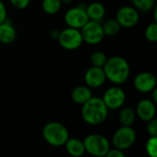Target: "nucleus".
Instances as JSON below:
<instances>
[{"label": "nucleus", "instance_id": "nucleus-1", "mask_svg": "<svg viewBox=\"0 0 157 157\" xmlns=\"http://www.w3.org/2000/svg\"><path fill=\"white\" fill-rule=\"evenodd\" d=\"M103 70L107 80L115 86L126 83L131 75L130 63L125 58L118 55L108 58Z\"/></svg>", "mask_w": 157, "mask_h": 157}, {"label": "nucleus", "instance_id": "nucleus-2", "mask_svg": "<svg viewBox=\"0 0 157 157\" xmlns=\"http://www.w3.org/2000/svg\"><path fill=\"white\" fill-rule=\"evenodd\" d=\"M108 114L109 109L100 98L92 97L87 102L82 105V119L89 125H99L103 123L107 120Z\"/></svg>", "mask_w": 157, "mask_h": 157}, {"label": "nucleus", "instance_id": "nucleus-3", "mask_svg": "<svg viewBox=\"0 0 157 157\" xmlns=\"http://www.w3.org/2000/svg\"><path fill=\"white\" fill-rule=\"evenodd\" d=\"M42 137L50 145L53 147H61L64 146L69 139V132L63 124L57 121H51L43 127Z\"/></svg>", "mask_w": 157, "mask_h": 157}, {"label": "nucleus", "instance_id": "nucleus-4", "mask_svg": "<svg viewBox=\"0 0 157 157\" xmlns=\"http://www.w3.org/2000/svg\"><path fill=\"white\" fill-rule=\"evenodd\" d=\"M83 143L86 153L94 157H105L110 149L109 140L105 136L98 133L87 135Z\"/></svg>", "mask_w": 157, "mask_h": 157}, {"label": "nucleus", "instance_id": "nucleus-5", "mask_svg": "<svg viewBox=\"0 0 157 157\" xmlns=\"http://www.w3.org/2000/svg\"><path fill=\"white\" fill-rule=\"evenodd\" d=\"M57 40L59 45L63 49L67 51L77 50L84 43L80 29L69 27H66L65 29L60 30Z\"/></svg>", "mask_w": 157, "mask_h": 157}, {"label": "nucleus", "instance_id": "nucleus-6", "mask_svg": "<svg viewBox=\"0 0 157 157\" xmlns=\"http://www.w3.org/2000/svg\"><path fill=\"white\" fill-rule=\"evenodd\" d=\"M137 134L132 126L120 127L112 137V144L115 148L121 151L131 148L136 142Z\"/></svg>", "mask_w": 157, "mask_h": 157}, {"label": "nucleus", "instance_id": "nucleus-7", "mask_svg": "<svg viewBox=\"0 0 157 157\" xmlns=\"http://www.w3.org/2000/svg\"><path fill=\"white\" fill-rule=\"evenodd\" d=\"M80 31L84 42L89 45H98L105 38L101 22L88 20Z\"/></svg>", "mask_w": 157, "mask_h": 157}, {"label": "nucleus", "instance_id": "nucleus-8", "mask_svg": "<svg viewBox=\"0 0 157 157\" xmlns=\"http://www.w3.org/2000/svg\"><path fill=\"white\" fill-rule=\"evenodd\" d=\"M63 19L67 27L81 29L89 20L86 12V6L79 5L69 8L65 12Z\"/></svg>", "mask_w": 157, "mask_h": 157}, {"label": "nucleus", "instance_id": "nucleus-9", "mask_svg": "<svg viewBox=\"0 0 157 157\" xmlns=\"http://www.w3.org/2000/svg\"><path fill=\"white\" fill-rule=\"evenodd\" d=\"M108 109H119L126 101V94L119 86L109 87L101 98Z\"/></svg>", "mask_w": 157, "mask_h": 157}, {"label": "nucleus", "instance_id": "nucleus-10", "mask_svg": "<svg viewBox=\"0 0 157 157\" xmlns=\"http://www.w3.org/2000/svg\"><path fill=\"white\" fill-rule=\"evenodd\" d=\"M115 19L121 28L131 29L139 23L140 12L132 6H123L118 9Z\"/></svg>", "mask_w": 157, "mask_h": 157}, {"label": "nucleus", "instance_id": "nucleus-11", "mask_svg": "<svg viewBox=\"0 0 157 157\" xmlns=\"http://www.w3.org/2000/svg\"><path fill=\"white\" fill-rule=\"evenodd\" d=\"M156 77L151 72H141L133 79V86L140 93H151L156 88Z\"/></svg>", "mask_w": 157, "mask_h": 157}, {"label": "nucleus", "instance_id": "nucleus-12", "mask_svg": "<svg viewBox=\"0 0 157 157\" xmlns=\"http://www.w3.org/2000/svg\"><path fill=\"white\" fill-rule=\"evenodd\" d=\"M84 80L86 86L91 89L102 86L107 80L103 67H89L84 75Z\"/></svg>", "mask_w": 157, "mask_h": 157}, {"label": "nucleus", "instance_id": "nucleus-13", "mask_svg": "<svg viewBox=\"0 0 157 157\" xmlns=\"http://www.w3.org/2000/svg\"><path fill=\"white\" fill-rule=\"evenodd\" d=\"M136 116L143 121H149L155 119L156 114L155 103L149 98L142 99L138 102L135 109Z\"/></svg>", "mask_w": 157, "mask_h": 157}, {"label": "nucleus", "instance_id": "nucleus-14", "mask_svg": "<svg viewBox=\"0 0 157 157\" xmlns=\"http://www.w3.org/2000/svg\"><path fill=\"white\" fill-rule=\"evenodd\" d=\"M17 38V29L11 20L6 18L0 24V44H10Z\"/></svg>", "mask_w": 157, "mask_h": 157}, {"label": "nucleus", "instance_id": "nucleus-15", "mask_svg": "<svg viewBox=\"0 0 157 157\" xmlns=\"http://www.w3.org/2000/svg\"><path fill=\"white\" fill-rule=\"evenodd\" d=\"M86 12L89 20L101 22L106 15V7L100 2H92L86 6Z\"/></svg>", "mask_w": 157, "mask_h": 157}, {"label": "nucleus", "instance_id": "nucleus-16", "mask_svg": "<svg viewBox=\"0 0 157 157\" xmlns=\"http://www.w3.org/2000/svg\"><path fill=\"white\" fill-rule=\"evenodd\" d=\"M93 97L91 88H89L86 86H75L71 93V98L72 100L78 104V105H84L86 102H87L91 98Z\"/></svg>", "mask_w": 157, "mask_h": 157}, {"label": "nucleus", "instance_id": "nucleus-17", "mask_svg": "<svg viewBox=\"0 0 157 157\" xmlns=\"http://www.w3.org/2000/svg\"><path fill=\"white\" fill-rule=\"evenodd\" d=\"M66 152L73 157L83 156L86 153L83 141L75 138H69L64 144Z\"/></svg>", "mask_w": 157, "mask_h": 157}, {"label": "nucleus", "instance_id": "nucleus-18", "mask_svg": "<svg viewBox=\"0 0 157 157\" xmlns=\"http://www.w3.org/2000/svg\"><path fill=\"white\" fill-rule=\"evenodd\" d=\"M136 119L135 110L130 107L122 108L119 114V121L121 126H132Z\"/></svg>", "mask_w": 157, "mask_h": 157}, {"label": "nucleus", "instance_id": "nucleus-19", "mask_svg": "<svg viewBox=\"0 0 157 157\" xmlns=\"http://www.w3.org/2000/svg\"><path fill=\"white\" fill-rule=\"evenodd\" d=\"M102 29L104 32L105 37H114L116 36L121 29V25L118 23V21L115 18H109L104 21V23H101Z\"/></svg>", "mask_w": 157, "mask_h": 157}, {"label": "nucleus", "instance_id": "nucleus-20", "mask_svg": "<svg viewBox=\"0 0 157 157\" xmlns=\"http://www.w3.org/2000/svg\"><path fill=\"white\" fill-rule=\"evenodd\" d=\"M62 2L60 0H42L41 8L47 15H55L62 8Z\"/></svg>", "mask_w": 157, "mask_h": 157}, {"label": "nucleus", "instance_id": "nucleus-21", "mask_svg": "<svg viewBox=\"0 0 157 157\" xmlns=\"http://www.w3.org/2000/svg\"><path fill=\"white\" fill-rule=\"evenodd\" d=\"M132 6L139 12H149L155 6V0H131Z\"/></svg>", "mask_w": 157, "mask_h": 157}, {"label": "nucleus", "instance_id": "nucleus-22", "mask_svg": "<svg viewBox=\"0 0 157 157\" xmlns=\"http://www.w3.org/2000/svg\"><path fill=\"white\" fill-rule=\"evenodd\" d=\"M108 56L105 52L101 51H96L90 55V63L92 66L96 67H103L108 60Z\"/></svg>", "mask_w": 157, "mask_h": 157}, {"label": "nucleus", "instance_id": "nucleus-23", "mask_svg": "<svg viewBox=\"0 0 157 157\" xmlns=\"http://www.w3.org/2000/svg\"><path fill=\"white\" fill-rule=\"evenodd\" d=\"M144 37L149 42H155L157 40V24L156 22H152L147 25L144 30Z\"/></svg>", "mask_w": 157, "mask_h": 157}, {"label": "nucleus", "instance_id": "nucleus-24", "mask_svg": "<svg viewBox=\"0 0 157 157\" xmlns=\"http://www.w3.org/2000/svg\"><path fill=\"white\" fill-rule=\"evenodd\" d=\"M145 151L149 157H157V137H150L147 140Z\"/></svg>", "mask_w": 157, "mask_h": 157}, {"label": "nucleus", "instance_id": "nucleus-25", "mask_svg": "<svg viewBox=\"0 0 157 157\" xmlns=\"http://www.w3.org/2000/svg\"><path fill=\"white\" fill-rule=\"evenodd\" d=\"M8 1L11 4V6L17 10L26 9L30 4V0H8Z\"/></svg>", "mask_w": 157, "mask_h": 157}, {"label": "nucleus", "instance_id": "nucleus-26", "mask_svg": "<svg viewBox=\"0 0 157 157\" xmlns=\"http://www.w3.org/2000/svg\"><path fill=\"white\" fill-rule=\"evenodd\" d=\"M147 133L150 135V137H157V120L153 119L148 121L147 127H146Z\"/></svg>", "mask_w": 157, "mask_h": 157}, {"label": "nucleus", "instance_id": "nucleus-27", "mask_svg": "<svg viewBox=\"0 0 157 157\" xmlns=\"http://www.w3.org/2000/svg\"><path fill=\"white\" fill-rule=\"evenodd\" d=\"M105 157H126L124 153L117 148L114 149H109V152L107 153V155H105Z\"/></svg>", "mask_w": 157, "mask_h": 157}, {"label": "nucleus", "instance_id": "nucleus-28", "mask_svg": "<svg viewBox=\"0 0 157 157\" xmlns=\"http://www.w3.org/2000/svg\"><path fill=\"white\" fill-rule=\"evenodd\" d=\"M7 18V10L3 1H0V24Z\"/></svg>", "mask_w": 157, "mask_h": 157}, {"label": "nucleus", "instance_id": "nucleus-29", "mask_svg": "<svg viewBox=\"0 0 157 157\" xmlns=\"http://www.w3.org/2000/svg\"><path fill=\"white\" fill-rule=\"evenodd\" d=\"M59 33H60V30L53 29V30L51 32V38H52V39H55V40H57V38H58V36H59Z\"/></svg>", "mask_w": 157, "mask_h": 157}, {"label": "nucleus", "instance_id": "nucleus-30", "mask_svg": "<svg viewBox=\"0 0 157 157\" xmlns=\"http://www.w3.org/2000/svg\"><path fill=\"white\" fill-rule=\"evenodd\" d=\"M151 93L153 94V96H152V98H151V99H152V100H153V101H154V102H155V103L156 104V102H157V97H156L157 89H156V88H155V89H154V90H153V91H152Z\"/></svg>", "mask_w": 157, "mask_h": 157}, {"label": "nucleus", "instance_id": "nucleus-31", "mask_svg": "<svg viewBox=\"0 0 157 157\" xmlns=\"http://www.w3.org/2000/svg\"><path fill=\"white\" fill-rule=\"evenodd\" d=\"M62 2V4H70L73 2V0H60Z\"/></svg>", "mask_w": 157, "mask_h": 157}, {"label": "nucleus", "instance_id": "nucleus-32", "mask_svg": "<svg viewBox=\"0 0 157 157\" xmlns=\"http://www.w3.org/2000/svg\"><path fill=\"white\" fill-rule=\"evenodd\" d=\"M0 1H4V0H0Z\"/></svg>", "mask_w": 157, "mask_h": 157}]
</instances>
